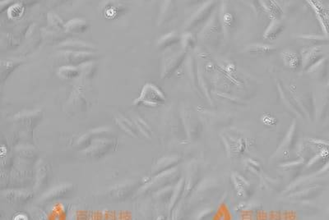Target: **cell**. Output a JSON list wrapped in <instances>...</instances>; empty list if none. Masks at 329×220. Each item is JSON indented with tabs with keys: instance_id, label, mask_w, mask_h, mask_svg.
<instances>
[{
	"instance_id": "cell-1",
	"label": "cell",
	"mask_w": 329,
	"mask_h": 220,
	"mask_svg": "<svg viewBox=\"0 0 329 220\" xmlns=\"http://www.w3.org/2000/svg\"><path fill=\"white\" fill-rule=\"evenodd\" d=\"M166 98L161 89L154 84L147 83L142 86L139 97L135 99L136 106L157 107L165 104Z\"/></svg>"
},
{
	"instance_id": "cell-2",
	"label": "cell",
	"mask_w": 329,
	"mask_h": 220,
	"mask_svg": "<svg viewBox=\"0 0 329 220\" xmlns=\"http://www.w3.org/2000/svg\"><path fill=\"white\" fill-rule=\"evenodd\" d=\"M98 58L95 53L89 52H73L59 51L55 58V62L60 67H80L85 64L91 63Z\"/></svg>"
},
{
	"instance_id": "cell-3",
	"label": "cell",
	"mask_w": 329,
	"mask_h": 220,
	"mask_svg": "<svg viewBox=\"0 0 329 220\" xmlns=\"http://www.w3.org/2000/svg\"><path fill=\"white\" fill-rule=\"evenodd\" d=\"M117 147V142L114 139L100 138L97 142H92V147L82 150V154L88 159H97L114 151Z\"/></svg>"
},
{
	"instance_id": "cell-4",
	"label": "cell",
	"mask_w": 329,
	"mask_h": 220,
	"mask_svg": "<svg viewBox=\"0 0 329 220\" xmlns=\"http://www.w3.org/2000/svg\"><path fill=\"white\" fill-rule=\"evenodd\" d=\"M142 182L138 181H126L111 187L108 191V195L111 200L124 201L136 192L137 188L142 187Z\"/></svg>"
},
{
	"instance_id": "cell-5",
	"label": "cell",
	"mask_w": 329,
	"mask_h": 220,
	"mask_svg": "<svg viewBox=\"0 0 329 220\" xmlns=\"http://www.w3.org/2000/svg\"><path fill=\"white\" fill-rule=\"evenodd\" d=\"M2 197L10 204L23 205L34 197V193L23 188H12L2 191Z\"/></svg>"
},
{
	"instance_id": "cell-6",
	"label": "cell",
	"mask_w": 329,
	"mask_h": 220,
	"mask_svg": "<svg viewBox=\"0 0 329 220\" xmlns=\"http://www.w3.org/2000/svg\"><path fill=\"white\" fill-rule=\"evenodd\" d=\"M187 55V52L181 50L176 52L165 58L162 65V73L161 76L162 79L167 78L175 73L180 64L185 61V57Z\"/></svg>"
},
{
	"instance_id": "cell-7",
	"label": "cell",
	"mask_w": 329,
	"mask_h": 220,
	"mask_svg": "<svg viewBox=\"0 0 329 220\" xmlns=\"http://www.w3.org/2000/svg\"><path fill=\"white\" fill-rule=\"evenodd\" d=\"M74 185L72 183H64L51 189L46 195L41 196V201L43 203H50L55 200H62L68 197L74 193Z\"/></svg>"
},
{
	"instance_id": "cell-8",
	"label": "cell",
	"mask_w": 329,
	"mask_h": 220,
	"mask_svg": "<svg viewBox=\"0 0 329 220\" xmlns=\"http://www.w3.org/2000/svg\"><path fill=\"white\" fill-rule=\"evenodd\" d=\"M216 5H217L216 2H208L203 4L200 9H198L197 13L192 16V18L190 19V22L185 26V29L190 30L192 28L197 27L202 23H204L205 21L208 20V18H211L210 16L213 13V10L215 9Z\"/></svg>"
},
{
	"instance_id": "cell-9",
	"label": "cell",
	"mask_w": 329,
	"mask_h": 220,
	"mask_svg": "<svg viewBox=\"0 0 329 220\" xmlns=\"http://www.w3.org/2000/svg\"><path fill=\"white\" fill-rule=\"evenodd\" d=\"M51 165L48 161L44 159L39 160L36 165V191L42 190L46 185L48 184L49 179L51 177Z\"/></svg>"
},
{
	"instance_id": "cell-10",
	"label": "cell",
	"mask_w": 329,
	"mask_h": 220,
	"mask_svg": "<svg viewBox=\"0 0 329 220\" xmlns=\"http://www.w3.org/2000/svg\"><path fill=\"white\" fill-rule=\"evenodd\" d=\"M58 49H60L61 51H73V52L94 53L96 51V48L92 45L79 41H64L58 46Z\"/></svg>"
},
{
	"instance_id": "cell-11",
	"label": "cell",
	"mask_w": 329,
	"mask_h": 220,
	"mask_svg": "<svg viewBox=\"0 0 329 220\" xmlns=\"http://www.w3.org/2000/svg\"><path fill=\"white\" fill-rule=\"evenodd\" d=\"M321 50L318 48L305 49L302 53V63L304 69H309L321 60Z\"/></svg>"
},
{
	"instance_id": "cell-12",
	"label": "cell",
	"mask_w": 329,
	"mask_h": 220,
	"mask_svg": "<svg viewBox=\"0 0 329 220\" xmlns=\"http://www.w3.org/2000/svg\"><path fill=\"white\" fill-rule=\"evenodd\" d=\"M142 197L144 199L135 205V215L137 220H154V212L152 204L149 202V200L145 199L144 196Z\"/></svg>"
},
{
	"instance_id": "cell-13",
	"label": "cell",
	"mask_w": 329,
	"mask_h": 220,
	"mask_svg": "<svg viewBox=\"0 0 329 220\" xmlns=\"http://www.w3.org/2000/svg\"><path fill=\"white\" fill-rule=\"evenodd\" d=\"M114 122L117 124V126L120 127V129L126 132L127 134L129 136L133 137H141L139 132L137 131V127L132 122L131 119L124 117L123 114H118L117 116H115Z\"/></svg>"
},
{
	"instance_id": "cell-14",
	"label": "cell",
	"mask_w": 329,
	"mask_h": 220,
	"mask_svg": "<svg viewBox=\"0 0 329 220\" xmlns=\"http://www.w3.org/2000/svg\"><path fill=\"white\" fill-rule=\"evenodd\" d=\"M175 13V5L172 1H167L163 4L160 13L158 25H162L171 20Z\"/></svg>"
},
{
	"instance_id": "cell-15",
	"label": "cell",
	"mask_w": 329,
	"mask_h": 220,
	"mask_svg": "<svg viewBox=\"0 0 329 220\" xmlns=\"http://www.w3.org/2000/svg\"><path fill=\"white\" fill-rule=\"evenodd\" d=\"M88 28V23L82 19H74L66 23L64 30L72 34L83 33Z\"/></svg>"
},
{
	"instance_id": "cell-16",
	"label": "cell",
	"mask_w": 329,
	"mask_h": 220,
	"mask_svg": "<svg viewBox=\"0 0 329 220\" xmlns=\"http://www.w3.org/2000/svg\"><path fill=\"white\" fill-rule=\"evenodd\" d=\"M22 62L19 60L1 61V82L3 83L9 75L20 66Z\"/></svg>"
},
{
	"instance_id": "cell-17",
	"label": "cell",
	"mask_w": 329,
	"mask_h": 220,
	"mask_svg": "<svg viewBox=\"0 0 329 220\" xmlns=\"http://www.w3.org/2000/svg\"><path fill=\"white\" fill-rule=\"evenodd\" d=\"M281 57H282L285 65L288 67L289 69H292V70H296V69H298L300 64H302V58H301L300 55H298L293 51L283 52L281 53Z\"/></svg>"
},
{
	"instance_id": "cell-18",
	"label": "cell",
	"mask_w": 329,
	"mask_h": 220,
	"mask_svg": "<svg viewBox=\"0 0 329 220\" xmlns=\"http://www.w3.org/2000/svg\"><path fill=\"white\" fill-rule=\"evenodd\" d=\"M130 119L137 127V131L139 132L140 136L146 137V138H150L152 137V131L150 129L148 124L142 118L137 116V114H131Z\"/></svg>"
},
{
	"instance_id": "cell-19",
	"label": "cell",
	"mask_w": 329,
	"mask_h": 220,
	"mask_svg": "<svg viewBox=\"0 0 329 220\" xmlns=\"http://www.w3.org/2000/svg\"><path fill=\"white\" fill-rule=\"evenodd\" d=\"M178 160H179L178 158H163L159 161H157L154 167L152 168L151 175L156 176V175L162 173V172H164V170L169 169L168 167L177 164Z\"/></svg>"
},
{
	"instance_id": "cell-20",
	"label": "cell",
	"mask_w": 329,
	"mask_h": 220,
	"mask_svg": "<svg viewBox=\"0 0 329 220\" xmlns=\"http://www.w3.org/2000/svg\"><path fill=\"white\" fill-rule=\"evenodd\" d=\"M180 40H181V37L178 35L177 32L175 31L170 32V33L162 36V38L157 41V48H159L160 49H164L174 46L178 42H180Z\"/></svg>"
},
{
	"instance_id": "cell-21",
	"label": "cell",
	"mask_w": 329,
	"mask_h": 220,
	"mask_svg": "<svg viewBox=\"0 0 329 220\" xmlns=\"http://www.w3.org/2000/svg\"><path fill=\"white\" fill-rule=\"evenodd\" d=\"M282 29H283V25L281 24V22L277 19H273L264 33V38L269 39V40H274L276 38L279 34L281 33Z\"/></svg>"
},
{
	"instance_id": "cell-22",
	"label": "cell",
	"mask_w": 329,
	"mask_h": 220,
	"mask_svg": "<svg viewBox=\"0 0 329 220\" xmlns=\"http://www.w3.org/2000/svg\"><path fill=\"white\" fill-rule=\"evenodd\" d=\"M58 76L63 79H74L81 74V70L78 67H60L58 70Z\"/></svg>"
},
{
	"instance_id": "cell-23",
	"label": "cell",
	"mask_w": 329,
	"mask_h": 220,
	"mask_svg": "<svg viewBox=\"0 0 329 220\" xmlns=\"http://www.w3.org/2000/svg\"><path fill=\"white\" fill-rule=\"evenodd\" d=\"M248 51L251 53L256 54H268V53H274L276 51V48L274 46H268V45H253L248 48Z\"/></svg>"
},
{
	"instance_id": "cell-24",
	"label": "cell",
	"mask_w": 329,
	"mask_h": 220,
	"mask_svg": "<svg viewBox=\"0 0 329 220\" xmlns=\"http://www.w3.org/2000/svg\"><path fill=\"white\" fill-rule=\"evenodd\" d=\"M328 61L326 59H323L318 62L317 64H314L309 69V73L314 74L317 77H321L326 74L327 65H328Z\"/></svg>"
},
{
	"instance_id": "cell-25",
	"label": "cell",
	"mask_w": 329,
	"mask_h": 220,
	"mask_svg": "<svg viewBox=\"0 0 329 220\" xmlns=\"http://www.w3.org/2000/svg\"><path fill=\"white\" fill-rule=\"evenodd\" d=\"M49 25L52 28L53 30H64L65 25L63 24V21L58 18V16L55 15V13H50L47 17Z\"/></svg>"
},
{
	"instance_id": "cell-26",
	"label": "cell",
	"mask_w": 329,
	"mask_h": 220,
	"mask_svg": "<svg viewBox=\"0 0 329 220\" xmlns=\"http://www.w3.org/2000/svg\"><path fill=\"white\" fill-rule=\"evenodd\" d=\"M180 43L182 46L183 50L187 52L190 49H192L196 45V41H195L194 36H192V34L190 32L184 34L181 36V40H180Z\"/></svg>"
},
{
	"instance_id": "cell-27",
	"label": "cell",
	"mask_w": 329,
	"mask_h": 220,
	"mask_svg": "<svg viewBox=\"0 0 329 220\" xmlns=\"http://www.w3.org/2000/svg\"><path fill=\"white\" fill-rule=\"evenodd\" d=\"M17 154L21 157L23 160H36V154L34 149H30L29 147H19L16 149Z\"/></svg>"
}]
</instances>
